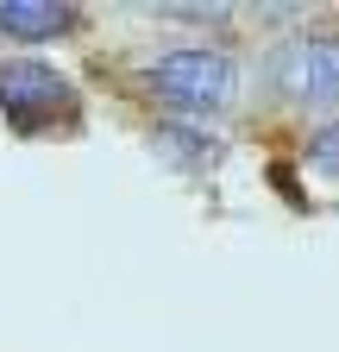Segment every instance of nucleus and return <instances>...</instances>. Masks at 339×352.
Here are the masks:
<instances>
[{
	"label": "nucleus",
	"instance_id": "1",
	"mask_svg": "<svg viewBox=\"0 0 339 352\" xmlns=\"http://www.w3.org/2000/svg\"><path fill=\"white\" fill-rule=\"evenodd\" d=\"M145 82L157 101L183 107V113H220L239 88V63L226 51H170L145 69Z\"/></svg>",
	"mask_w": 339,
	"mask_h": 352
},
{
	"label": "nucleus",
	"instance_id": "6",
	"mask_svg": "<svg viewBox=\"0 0 339 352\" xmlns=\"http://www.w3.org/2000/svg\"><path fill=\"white\" fill-rule=\"evenodd\" d=\"M308 164H314V170H327V176H339V120H333V126H320L314 139H308Z\"/></svg>",
	"mask_w": 339,
	"mask_h": 352
},
{
	"label": "nucleus",
	"instance_id": "4",
	"mask_svg": "<svg viewBox=\"0 0 339 352\" xmlns=\"http://www.w3.org/2000/svg\"><path fill=\"white\" fill-rule=\"evenodd\" d=\"M75 19L82 13L57 7V0H0V32H7V38H57Z\"/></svg>",
	"mask_w": 339,
	"mask_h": 352
},
{
	"label": "nucleus",
	"instance_id": "5",
	"mask_svg": "<svg viewBox=\"0 0 339 352\" xmlns=\"http://www.w3.org/2000/svg\"><path fill=\"white\" fill-rule=\"evenodd\" d=\"M157 151L170 164H183V170H207L220 157V145L207 139V132H195V126H157Z\"/></svg>",
	"mask_w": 339,
	"mask_h": 352
},
{
	"label": "nucleus",
	"instance_id": "3",
	"mask_svg": "<svg viewBox=\"0 0 339 352\" xmlns=\"http://www.w3.org/2000/svg\"><path fill=\"white\" fill-rule=\"evenodd\" d=\"M270 88L289 101H339V38H289L270 57Z\"/></svg>",
	"mask_w": 339,
	"mask_h": 352
},
{
	"label": "nucleus",
	"instance_id": "2",
	"mask_svg": "<svg viewBox=\"0 0 339 352\" xmlns=\"http://www.w3.org/2000/svg\"><path fill=\"white\" fill-rule=\"evenodd\" d=\"M0 113H7L19 132H51L57 120L75 113V88L51 63H32V57L0 63Z\"/></svg>",
	"mask_w": 339,
	"mask_h": 352
}]
</instances>
